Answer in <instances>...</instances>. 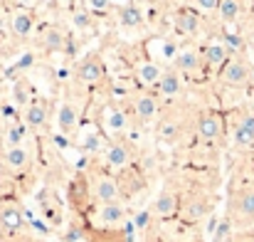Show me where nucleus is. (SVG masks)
<instances>
[{"label":"nucleus","instance_id":"obj_22","mask_svg":"<svg viewBox=\"0 0 254 242\" xmlns=\"http://www.w3.org/2000/svg\"><path fill=\"white\" fill-rule=\"evenodd\" d=\"M143 20H146V17H143V10H141L138 5H124L121 12H119V25L126 27V30H136V27H141Z\"/></svg>","mask_w":254,"mask_h":242},{"label":"nucleus","instance_id":"obj_7","mask_svg":"<svg viewBox=\"0 0 254 242\" xmlns=\"http://www.w3.org/2000/svg\"><path fill=\"white\" fill-rule=\"evenodd\" d=\"M25 213L17 208V205H12V203H7V205H2L0 208V230L2 233H7V235H20L22 230H25Z\"/></svg>","mask_w":254,"mask_h":242},{"label":"nucleus","instance_id":"obj_32","mask_svg":"<svg viewBox=\"0 0 254 242\" xmlns=\"http://www.w3.org/2000/svg\"><path fill=\"white\" fill-rule=\"evenodd\" d=\"M109 2H111V0H86L89 10H94V12H101V10H106V7H109Z\"/></svg>","mask_w":254,"mask_h":242},{"label":"nucleus","instance_id":"obj_15","mask_svg":"<svg viewBox=\"0 0 254 242\" xmlns=\"http://www.w3.org/2000/svg\"><path fill=\"white\" fill-rule=\"evenodd\" d=\"M104 161H106L109 168L124 170V168H128V163H131V149H128L124 141H114V144H109V146H106Z\"/></svg>","mask_w":254,"mask_h":242},{"label":"nucleus","instance_id":"obj_1","mask_svg":"<svg viewBox=\"0 0 254 242\" xmlns=\"http://www.w3.org/2000/svg\"><path fill=\"white\" fill-rule=\"evenodd\" d=\"M227 220L232 223V228H250V225H254V185L237 190L230 198Z\"/></svg>","mask_w":254,"mask_h":242},{"label":"nucleus","instance_id":"obj_3","mask_svg":"<svg viewBox=\"0 0 254 242\" xmlns=\"http://www.w3.org/2000/svg\"><path fill=\"white\" fill-rule=\"evenodd\" d=\"M195 134H197V139H202V141H217V139H222V134H225V121H222V116L215 114V111L200 114L197 121H195Z\"/></svg>","mask_w":254,"mask_h":242},{"label":"nucleus","instance_id":"obj_25","mask_svg":"<svg viewBox=\"0 0 254 242\" xmlns=\"http://www.w3.org/2000/svg\"><path fill=\"white\" fill-rule=\"evenodd\" d=\"M217 15H220L222 22L232 25V22H237L240 15H242V2H240V0H220V5H217Z\"/></svg>","mask_w":254,"mask_h":242},{"label":"nucleus","instance_id":"obj_30","mask_svg":"<svg viewBox=\"0 0 254 242\" xmlns=\"http://www.w3.org/2000/svg\"><path fill=\"white\" fill-rule=\"evenodd\" d=\"M69 22H72V27L74 30H91L94 27V20H91V15H89V10H74L72 15H69Z\"/></svg>","mask_w":254,"mask_h":242},{"label":"nucleus","instance_id":"obj_35","mask_svg":"<svg viewBox=\"0 0 254 242\" xmlns=\"http://www.w3.org/2000/svg\"><path fill=\"white\" fill-rule=\"evenodd\" d=\"M57 2H60V5H64V7H72L77 0H57Z\"/></svg>","mask_w":254,"mask_h":242},{"label":"nucleus","instance_id":"obj_14","mask_svg":"<svg viewBox=\"0 0 254 242\" xmlns=\"http://www.w3.org/2000/svg\"><path fill=\"white\" fill-rule=\"evenodd\" d=\"M35 30V17L30 15V10H22L17 7L12 15H10V32L17 37V40H27Z\"/></svg>","mask_w":254,"mask_h":242},{"label":"nucleus","instance_id":"obj_33","mask_svg":"<svg viewBox=\"0 0 254 242\" xmlns=\"http://www.w3.org/2000/svg\"><path fill=\"white\" fill-rule=\"evenodd\" d=\"M17 2V7H22V10H27V7H32L37 0H15Z\"/></svg>","mask_w":254,"mask_h":242},{"label":"nucleus","instance_id":"obj_9","mask_svg":"<svg viewBox=\"0 0 254 242\" xmlns=\"http://www.w3.org/2000/svg\"><path fill=\"white\" fill-rule=\"evenodd\" d=\"M232 57V50L225 45V40H215V42H207L205 50H202V60L207 67L212 70H222L227 65V60Z\"/></svg>","mask_w":254,"mask_h":242},{"label":"nucleus","instance_id":"obj_28","mask_svg":"<svg viewBox=\"0 0 254 242\" xmlns=\"http://www.w3.org/2000/svg\"><path fill=\"white\" fill-rule=\"evenodd\" d=\"M207 213H210V205H207L205 198H195L192 203L185 205V218L188 220H202Z\"/></svg>","mask_w":254,"mask_h":242},{"label":"nucleus","instance_id":"obj_36","mask_svg":"<svg viewBox=\"0 0 254 242\" xmlns=\"http://www.w3.org/2000/svg\"><path fill=\"white\" fill-rule=\"evenodd\" d=\"M242 242H254V233H252V235H247V238H245Z\"/></svg>","mask_w":254,"mask_h":242},{"label":"nucleus","instance_id":"obj_21","mask_svg":"<svg viewBox=\"0 0 254 242\" xmlns=\"http://www.w3.org/2000/svg\"><path fill=\"white\" fill-rule=\"evenodd\" d=\"M126 126H128V116H126L124 109L109 106V109L104 111V129H106L109 134H124Z\"/></svg>","mask_w":254,"mask_h":242},{"label":"nucleus","instance_id":"obj_24","mask_svg":"<svg viewBox=\"0 0 254 242\" xmlns=\"http://www.w3.org/2000/svg\"><path fill=\"white\" fill-rule=\"evenodd\" d=\"M27 131H30L27 124H22V121H12V124L5 129V146H25Z\"/></svg>","mask_w":254,"mask_h":242},{"label":"nucleus","instance_id":"obj_29","mask_svg":"<svg viewBox=\"0 0 254 242\" xmlns=\"http://www.w3.org/2000/svg\"><path fill=\"white\" fill-rule=\"evenodd\" d=\"M12 101H15V106H27L30 104V84L25 80L12 84Z\"/></svg>","mask_w":254,"mask_h":242},{"label":"nucleus","instance_id":"obj_27","mask_svg":"<svg viewBox=\"0 0 254 242\" xmlns=\"http://www.w3.org/2000/svg\"><path fill=\"white\" fill-rule=\"evenodd\" d=\"M158 139H161V141H166V144L178 141V139H180V124H178V121H173V119L161 121V124H158Z\"/></svg>","mask_w":254,"mask_h":242},{"label":"nucleus","instance_id":"obj_23","mask_svg":"<svg viewBox=\"0 0 254 242\" xmlns=\"http://www.w3.org/2000/svg\"><path fill=\"white\" fill-rule=\"evenodd\" d=\"M82 242H131L126 233L116 230V228H101V230H91L86 233Z\"/></svg>","mask_w":254,"mask_h":242},{"label":"nucleus","instance_id":"obj_16","mask_svg":"<svg viewBox=\"0 0 254 242\" xmlns=\"http://www.w3.org/2000/svg\"><path fill=\"white\" fill-rule=\"evenodd\" d=\"M178 210H180V198H178V193H173V190H168V188L161 190L158 198H156V203H153V213H156V218L168 220V218H173Z\"/></svg>","mask_w":254,"mask_h":242},{"label":"nucleus","instance_id":"obj_20","mask_svg":"<svg viewBox=\"0 0 254 242\" xmlns=\"http://www.w3.org/2000/svg\"><path fill=\"white\" fill-rule=\"evenodd\" d=\"M175 30L180 32V35H195L197 30H200V12L192 7H183V10H178V15H175Z\"/></svg>","mask_w":254,"mask_h":242},{"label":"nucleus","instance_id":"obj_34","mask_svg":"<svg viewBox=\"0 0 254 242\" xmlns=\"http://www.w3.org/2000/svg\"><path fill=\"white\" fill-rule=\"evenodd\" d=\"M17 242H45L42 238H32V235H22Z\"/></svg>","mask_w":254,"mask_h":242},{"label":"nucleus","instance_id":"obj_6","mask_svg":"<svg viewBox=\"0 0 254 242\" xmlns=\"http://www.w3.org/2000/svg\"><path fill=\"white\" fill-rule=\"evenodd\" d=\"M158 111H161V101H158L156 94L141 91V94L133 96V114H136L138 121H153L158 116Z\"/></svg>","mask_w":254,"mask_h":242},{"label":"nucleus","instance_id":"obj_2","mask_svg":"<svg viewBox=\"0 0 254 242\" xmlns=\"http://www.w3.org/2000/svg\"><path fill=\"white\" fill-rule=\"evenodd\" d=\"M250 80H252V65H250L245 57H240V55L230 57L227 65L220 70V81H222L225 86L240 89V86H247Z\"/></svg>","mask_w":254,"mask_h":242},{"label":"nucleus","instance_id":"obj_26","mask_svg":"<svg viewBox=\"0 0 254 242\" xmlns=\"http://www.w3.org/2000/svg\"><path fill=\"white\" fill-rule=\"evenodd\" d=\"M42 45H45L47 50H52V52L62 50V47H64V32H62L60 27H47V30L42 32Z\"/></svg>","mask_w":254,"mask_h":242},{"label":"nucleus","instance_id":"obj_18","mask_svg":"<svg viewBox=\"0 0 254 242\" xmlns=\"http://www.w3.org/2000/svg\"><path fill=\"white\" fill-rule=\"evenodd\" d=\"M5 168L12 170V173H25L30 168V151L25 146H7L5 149Z\"/></svg>","mask_w":254,"mask_h":242},{"label":"nucleus","instance_id":"obj_31","mask_svg":"<svg viewBox=\"0 0 254 242\" xmlns=\"http://www.w3.org/2000/svg\"><path fill=\"white\" fill-rule=\"evenodd\" d=\"M220 0H192V7L197 12H217Z\"/></svg>","mask_w":254,"mask_h":242},{"label":"nucleus","instance_id":"obj_8","mask_svg":"<svg viewBox=\"0 0 254 242\" xmlns=\"http://www.w3.org/2000/svg\"><path fill=\"white\" fill-rule=\"evenodd\" d=\"M183 89H185V81H183V75L178 72V70H163V75H161V80L156 84V91L163 96V99H175V96H180L183 94Z\"/></svg>","mask_w":254,"mask_h":242},{"label":"nucleus","instance_id":"obj_37","mask_svg":"<svg viewBox=\"0 0 254 242\" xmlns=\"http://www.w3.org/2000/svg\"><path fill=\"white\" fill-rule=\"evenodd\" d=\"M250 47H252V50H254V32H252V35H250Z\"/></svg>","mask_w":254,"mask_h":242},{"label":"nucleus","instance_id":"obj_10","mask_svg":"<svg viewBox=\"0 0 254 242\" xmlns=\"http://www.w3.org/2000/svg\"><path fill=\"white\" fill-rule=\"evenodd\" d=\"M79 126V111L72 101H62L57 106V129L62 136H72Z\"/></svg>","mask_w":254,"mask_h":242},{"label":"nucleus","instance_id":"obj_11","mask_svg":"<svg viewBox=\"0 0 254 242\" xmlns=\"http://www.w3.org/2000/svg\"><path fill=\"white\" fill-rule=\"evenodd\" d=\"M96 218H99V223L104 228H116V225L126 223V208H124L121 200H116V203H99Z\"/></svg>","mask_w":254,"mask_h":242},{"label":"nucleus","instance_id":"obj_13","mask_svg":"<svg viewBox=\"0 0 254 242\" xmlns=\"http://www.w3.org/2000/svg\"><path fill=\"white\" fill-rule=\"evenodd\" d=\"M235 144L242 149L254 146V111H242L240 121L235 124Z\"/></svg>","mask_w":254,"mask_h":242},{"label":"nucleus","instance_id":"obj_4","mask_svg":"<svg viewBox=\"0 0 254 242\" xmlns=\"http://www.w3.org/2000/svg\"><path fill=\"white\" fill-rule=\"evenodd\" d=\"M202 65H205V60L197 47H180L173 60V70H178L180 75H195V72H200Z\"/></svg>","mask_w":254,"mask_h":242},{"label":"nucleus","instance_id":"obj_5","mask_svg":"<svg viewBox=\"0 0 254 242\" xmlns=\"http://www.w3.org/2000/svg\"><path fill=\"white\" fill-rule=\"evenodd\" d=\"M74 75H77V80L82 81V84H96V81L104 80L106 67H104V62H101L96 55H89V57H84V60L77 65Z\"/></svg>","mask_w":254,"mask_h":242},{"label":"nucleus","instance_id":"obj_17","mask_svg":"<svg viewBox=\"0 0 254 242\" xmlns=\"http://www.w3.org/2000/svg\"><path fill=\"white\" fill-rule=\"evenodd\" d=\"M50 119V104L45 99H35L25 106V124L30 129H42Z\"/></svg>","mask_w":254,"mask_h":242},{"label":"nucleus","instance_id":"obj_12","mask_svg":"<svg viewBox=\"0 0 254 242\" xmlns=\"http://www.w3.org/2000/svg\"><path fill=\"white\" fill-rule=\"evenodd\" d=\"M94 198L99 203H116L121 198V185L119 180L109 178V175H99L94 180Z\"/></svg>","mask_w":254,"mask_h":242},{"label":"nucleus","instance_id":"obj_19","mask_svg":"<svg viewBox=\"0 0 254 242\" xmlns=\"http://www.w3.org/2000/svg\"><path fill=\"white\" fill-rule=\"evenodd\" d=\"M133 75H136L138 84H143V86H156L158 80H161V75H163V67H161L158 62H153V60H143V62L136 65Z\"/></svg>","mask_w":254,"mask_h":242}]
</instances>
